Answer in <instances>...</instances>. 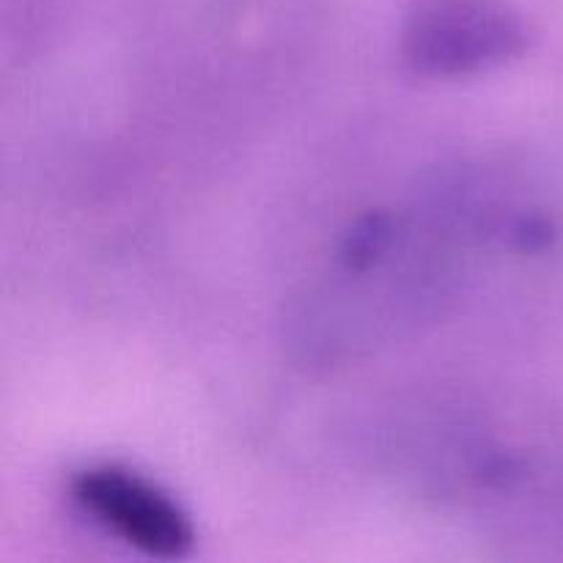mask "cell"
<instances>
[{
  "instance_id": "6da1fadb",
  "label": "cell",
  "mask_w": 563,
  "mask_h": 563,
  "mask_svg": "<svg viewBox=\"0 0 563 563\" xmlns=\"http://www.w3.org/2000/svg\"><path fill=\"white\" fill-rule=\"evenodd\" d=\"M528 49V27L506 0H416L399 53L412 75L451 80L511 64Z\"/></svg>"
},
{
  "instance_id": "7a4b0ae2",
  "label": "cell",
  "mask_w": 563,
  "mask_h": 563,
  "mask_svg": "<svg viewBox=\"0 0 563 563\" xmlns=\"http://www.w3.org/2000/svg\"><path fill=\"white\" fill-rule=\"evenodd\" d=\"M71 498L99 528L148 559L179 561L196 548L190 515L130 467H86L71 482Z\"/></svg>"
}]
</instances>
